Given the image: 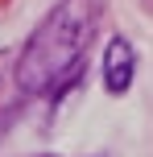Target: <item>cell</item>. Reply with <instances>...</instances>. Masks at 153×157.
<instances>
[{
	"label": "cell",
	"instance_id": "6da1fadb",
	"mask_svg": "<svg viewBox=\"0 0 153 157\" xmlns=\"http://www.w3.org/2000/svg\"><path fill=\"white\" fill-rule=\"evenodd\" d=\"M95 21H99L95 0H62L37 25L29 46L21 50V62H17L21 91H29V95H58L62 91L79 75L83 58L91 50Z\"/></svg>",
	"mask_w": 153,
	"mask_h": 157
},
{
	"label": "cell",
	"instance_id": "7a4b0ae2",
	"mask_svg": "<svg viewBox=\"0 0 153 157\" xmlns=\"http://www.w3.org/2000/svg\"><path fill=\"white\" fill-rule=\"evenodd\" d=\"M132 75H137V50L124 37H112L104 50V87L112 95H124L132 87Z\"/></svg>",
	"mask_w": 153,
	"mask_h": 157
}]
</instances>
